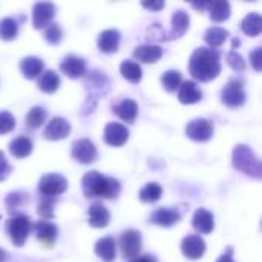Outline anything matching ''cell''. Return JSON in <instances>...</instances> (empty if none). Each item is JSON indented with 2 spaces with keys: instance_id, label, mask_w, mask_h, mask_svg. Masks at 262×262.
I'll use <instances>...</instances> for the list:
<instances>
[{
  "instance_id": "obj_39",
  "label": "cell",
  "mask_w": 262,
  "mask_h": 262,
  "mask_svg": "<svg viewBox=\"0 0 262 262\" xmlns=\"http://www.w3.org/2000/svg\"><path fill=\"white\" fill-rule=\"evenodd\" d=\"M226 60H227L229 66H230L233 71H236V72H243V71L246 69V61H244V58H243L236 51H230V52L226 55Z\"/></svg>"
},
{
  "instance_id": "obj_26",
  "label": "cell",
  "mask_w": 262,
  "mask_h": 262,
  "mask_svg": "<svg viewBox=\"0 0 262 262\" xmlns=\"http://www.w3.org/2000/svg\"><path fill=\"white\" fill-rule=\"evenodd\" d=\"M114 112H115L123 121L132 124V123L135 121L137 115H138V104H137L134 100L126 98V100H123L121 103H118L117 106H114Z\"/></svg>"
},
{
  "instance_id": "obj_37",
  "label": "cell",
  "mask_w": 262,
  "mask_h": 262,
  "mask_svg": "<svg viewBox=\"0 0 262 262\" xmlns=\"http://www.w3.org/2000/svg\"><path fill=\"white\" fill-rule=\"evenodd\" d=\"M61 38H63V31L58 23H51L45 29V40L49 45H58L61 41Z\"/></svg>"
},
{
  "instance_id": "obj_21",
  "label": "cell",
  "mask_w": 262,
  "mask_h": 262,
  "mask_svg": "<svg viewBox=\"0 0 262 262\" xmlns=\"http://www.w3.org/2000/svg\"><path fill=\"white\" fill-rule=\"evenodd\" d=\"M180 220H181V215L177 210L169 209V207H160L150 215V223L161 226V227H172L177 223H180Z\"/></svg>"
},
{
  "instance_id": "obj_27",
  "label": "cell",
  "mask_w": 262,
  "mask_h": 262,
  "mask_svg": "<svg viewBox=\"0 0 262 262\" xmlns=\"http://www.w3.org/2000/svg\"><path fill=\"white\" fill-rule=\"evenodd\" d=\"M120 72L123 75V78H126L127 81H130L132 84H138L143 78V69L137 61L132 60H124L120 66Z\"/></svg>"
},
{
  "instance_id": "obj_29",
  "label": "cell",
  "mask_w": 262,
  "mask_h": 262,
  "mask_svg": "<svg viewBox=\"0 0 262 262\" xmlns=\"http://www.w3.org/2000/svg\"><path fill=\"white\" fill-rule=\"evenodd\" d=\"M60 86V77L57 75L55 71L48 69L43 71L40 78H38V89L46 92V94H54Z\"/></svg>"
},
{
  "instance_id": "obj_1",
  "label": "cell",
  "mask_w": 262,
  "mask_h": 262,
  "mask_svg": "<svg viewBox=\"0 0 262 262\" xmlns=\"http://www.w3.org/2000/svg\"><path fill=\"white\" fill-rule=\"evenodd\" d=\"M221 52L213 48H198L189 60V71L198 81L207 83L215 80L221 72Z\"/></svg>"
},
{
  "instance_id": "obj_44",
  "label": "cell",
  "mask_w": 262,
  "mask_h": 262,
  "mask_svg": "<svg viewBox=\"0 0 262 262\" xmlns=\"http://www.w3.org/2000/svg\"><path fill=\"white\" fill-rule=\"evenodd\" d=\"M232 253H233V250H232V249H227V252H226L224 255H221L216 262H235L233 261V258H232Z\"/></svg>"
},
{
  "instance_id": "obj_6",
  "label": "cell",
  "mask_w": 262,
  "mask_h": 262,
  "mask_svg": "<svg viewBox=\"0 0 262 262\" xmlns=\"http://www.w3.org/2000/svg\"><path fill=\"white\" fill-rule=\"evenodd\" d=\"M66 189H68V181L63 175H58V173H48L41 177L38 183V190L43 196L55 198L64 193Z\"/></svg>"
},
{
  "instance_id": "obj_5",
  "label": "cell",
  "mask_w": 262,
  "mask_h": 262,
  "mask_svg": "<svg viewBox=\"0 0 262 262\" xmlns=\"http://www.w3.org/2000/svg\"><path fill=\"white\" fill-rule=\"evenodd\" d=\"M221 101L224 106L230 109L241 107L246 103V92L243 88V81L230 80L221 91Z\"/></svg>"
},
{
  "instance_id": "obj_15",
  "label": "cell",
  "mask_w": 262,
  "mask_h": 262,
  "mask_svg": "<svg viewBox=\"0 0 262 262\" xmlns=\"http://www.w3.org/2000/svg\"><path fill=\"white\" fill-rule=\"evenodd\" d=\"M60 71H61L66 77H69V78H72V80L80 78V77H83V75L86 74V61H84V58H81V57L68 55V57L60 63Z\"/></svg>"
},
{
  "instance_id": "obj_41",
  "label": "cell",
  "mask_w": 262,
  "mask_h": 262,
  "mask_svg": "<svg viewBox=\"0 0 262 262\" xmlns=\"http://www.w3.org/2000/svg\"><path fill=\"white\" fill-rule=\"evenodd\" d=\"M250 63H252V66H253V69H255L256 72H259V71L262 69V48L261 46L255 48V49L250 52Z\"/></svg>"
},
{
  "instance_id": "obj_25",
  "label": "cell",
  "mask_w": 262,
  "mask_h": 262,
  "mask_svg": "<svg viewBox=\"0 0 262 262\" xmlns=\"http://www.w3.org/2000/svg\"><path fill=\"white\" fill-rule=\"evenodd\" d=\"M209 15H210V20L215 21V23H221V21H226L229 17H230V12H232V8H230V3L226 2V0H216V2H209Z\"/></svg>"
},
{
  "instance_id": "obj_46",
  "label": "cell",
  "mask_w": 262,
  "mask_h": 262,
  "mask_svg": "<svg viewBox=\"0 0 262 262\" xmlns=\"http://www.w3.org/2000/svg\"><path fill=\"white\" fill-rule=\"evenodd\" d=\"M192 6L193 8H196V9H207V6H209V2H201V3H196V2H193L192 3Z\"/></svg>"
},
{
  "instance_id": "obj_36",
  "label": "cell",
  "mask_w": 262,
  "mask_h": 262,
  "mask_svg": "<svg viewBox=\"0 0 262 262\" xmlns=\"http://www.w3.org/2000/svg\"><path fill=\"white\" fill-rule=\"evenodd\" d=\"M57 203V198H51V196H41V200L38 201L37 206V213L43 218V220H51L54 216V206Z\"/></svg>"
},
{
  "instance_id": "obj_12",
  "label": "cell",
  "mask_w": 262,
  "mask_h": 262,
  "mask_svg": "<svg viewBox=\"0 0 262 262\" xmlns=\"http://www.w3.org/2000/svg\"><path fill=\"white\" fill-rule=\"evenodd\" d=\"M34 232H35L37 239L41 243V246H45L48 249L54 246V243H55V239L58 236L57 226L52 224V223H49V221H46V220L37 221L35 226H34Z\"/></svg>"
},
{
  "instance_id": "obj_11",
  "label": "cell",
  "mask_w": 262,
  "mask_h": 262,
  "mask_svg": "<svg viewBox=\"0 0 262 262\" xmlns=\"http://www.w3.org/2000/svg\"><path fill=\"white\" fill-rule=\"evenodd\" d=\"M181 252L187 259L192 261L201 259L203 255L206 253V241L198 235L186 236L181 243Z\"/></svg>"
},
{
  "instance_id": "obj_47",
  "label": "cell",
  "mask_w": 262,
  "mask_h": 262,
  "mask_svg": "<svg viewBox=\"0 0 262 262\" xmlns=\"http://www.w3.org/2000/svg\"><path fill=\"white\" fill-rule=\"evenodd\" d=\"M6 261V253L0 249V262H5Z\"/></svg>"
},
{
  "instance_id": "obj_35",
  "label": "cell",
  "mask_w": 262,
  "mask_h": 262,
  "mask_svg": "<svg viewBox=\"0 0 262 262\" xmlns=\"http://www.w3.org/2000/svg\"><path fill=\"white\" fill-rule=\"evenodd\" d=\"M46 120V111L40 106L32 107L28 114H26V126L29 129H38Z\"/></svg>"
},
{
  "instance_id": "obj_31",
  "label": "cell",
  "mask_w": 262,
  "mask_h": 262,
  "mask_svg": "<svg viewBox=\"0 0 262 262\" xmlns=\"http://www.w3.org/2000/svg\"><path fill=\"white\" fill-rule=\"evenodd\" d=\"M229 31L227 29H224V28H220V26H212V28H209L207 31H206V34H204V40H206V43L210 46V48H218V46H221L227 38H229Z\"/></svg>"
},
{
  "instance_id": "obj_18",
  "label": "cell",
  "mask_w": 262,
  "mask_h": 262,
  "mask_svg": "<svg viewBox=\"0 0 262 262\" xmlns=\"http://www.w3.org/2000/svg\"><path fill=\"white\" fill-rule=\"evenodd\" d=\"M189 23H190V18L187 15L186 11L183 9H178L173 12L172 15V28H170V32L164 37V40H173V38H180L186 34V31L189 29Z\"/></svg>"
},
{
  "instance_id": "obj_30",
  "label": "cell",
  "mask_w": 262,
  "mask_h": 262,
  "mask_svg": "<svg viewBox=\"0 0 262 262\" xmlns=\"http://www.w3.org/2000/svg\"><path fill=\"white\" fill-rule=\"evenodd\" d=\"M9 152L15 158H26L32 152V141L26 137H17L9 143Z\"/></svg>"
},
{
  "instance_id": "obj_16",
  "label": "cell",
  "mask_w": 262,
  "mask_h": 262,
  "mask_svg": "<svg viewBox=\"0 0 262 262\" xmlns=\"http://www.w3.org/2000/svg\"><path fill=\"white\" fill-rule=\"evenodd\" d=\"M132 57L140 63H157L163 57V48L158 45H138L134 49Z\"/></svg>"
},
{
  "instance_id": "obj_7",
  "label": "cell",
  "mask_w": 262,
  "mask_h": 262,
  "mask_svg": "<svg viewBox=\"0 0 262 262\" xmlns=\"http://www.w3.org/2000/svg\"><path fill=\"white\" fill-rule=\"evenodd\" d=\"M141 244H143L141 233L138 230H134V229L124 230L120 238V249H121L124 259H135L137 256H140Z\"/></svg>"
},
{
  "instance_id": "obj_13",
  "label": "cell",
  "mask_w": 262,
  "mask_h": 262,
  "mask_svg": "<svg viewBox=\"0 0 262 262\" xmlns=\"http://www.w3.org/2000/svg\"><path fill=\"white\" fill-rule=\"evenodd\" d=\"M69 132H71V124L68 123V120H64L61 117H55L46 124L43 135L46 140L58 141V140L66 138L69 135Z\"/></svg>"
},
{
  "instance_id": "obj_43",
  "label": "cell",
  "mask_w": 262,
  "mask_h": 262,
  "mask_svg": "<svg viewBox=\"0 0 262 262\" xmlns=\"http://www.w3.org/2000/svg\"><path fill=\"white\" fill-rule=\"evenodd\" d=\"M143 6L150 11H160L161 8H164V2H143Z\"/></svg>"
},
{
  "instance_id": "obj_34",
  "label": "cell",
  "mask_w": 262,
  "mask_h": 262,
  "mask_svg": "<svg viewBox=\"0 0 262 262\" xmlns=\"http://www.w3.org/2000/svg\"><path fill=\"white\" fill-rule=\"evenodd\" d=\"M163 195V189L157 183H149L146 184L141 192H140V200L143 203H157Z\"/></svg>"
},
{
  "instance_id": "obj_40",
  "label": "cell",
  "mask_w": 262,
  "mask_h": 262,
  "mask_svg": "<svg viewBox=\"0 0 262 262\" xmlns=\"http://www.w3.org/2000/svg\"><path fill=\"white\" fill-rule=\"evenodd\" d=\"M15 127V118L11 112L2 111L0 112V134H8Z\"/></svg>"
},
{
  "instance_id": "obj_20",
  "label": "cell",
  "mask_w": 262,
  "mask_h": 262,
  "mask_svg": "<svg viewBox=\"0 0 262 262\" xmlns=\"http://www.w3.org/2000/svg\"><path fill=\"white\" fill-rule=\"evenodd\" d=\"M192 226L193 229L201 233V235H209L213 232L215 229V221H213V215L207 210V209H198L192 218Z\"/></svg>"
},
{
  "instance_id": "obj_32",
  "label": "cell",
  "mask_w": 262,
  "mask_h": 262,
  "mask_svg": "<svg viewBox=\"0 0 262 262\" xmlns=\"http://www.w3.org/2000/svg\"><path fill=\"white\" fill-rule=\"evenodd\" d=\"M18 34V23L11 18V17H5L0 20V38L5 41H11L17 37Z\"/></svg>"
},
{
  "instance_id": "obj_14",
  "label": "cell",
  "mask_w": 262,
  "mask_h": 262,
  "mask_svg": "<svg viewBox=\"0 0 262 262\" xmlns=\"http://www.w3.org/2000/svg\"><path fill=\"white\" fill-rule=\"evenodd\" d=\"M129 140V130L120 123H109L104 127V141L112 147H121Z\"/></svg>"
},
{
  "instance_id": "obj_38",
  "label": "cell",
  "mask_w": 262,
  "mask_h": 262,
  "mask_svg": "<svg viewBox=\"0 0 262 262\" xmlns=\"http://www.w3.org/2000/svg\"><path fill=\"white\" fill-rule=\"evenodd\" d=\"M25 200H26V195L21 193V192H12L6 196L5 203L8 206V212L9 213H15V209H20L23 204H25Z\"/></svg>"
},
{
  "instance_id": "obj_17",
  "label": "cell",
  "mask_w": 262,
  "mask_h": 262,
  "mask_svg": "<svg viewBox=\"0 0 262 262\" xmlns=\"http://www.w3.org/2000/svg\"><path fill=\"white\" fill-rule=\"evenodd\" d=\"M88 215H89V226L94 227V229H103L109 224L111 221V215H109V210L106 209L104 204L101 203H94L91 204L89 210H88Z\"/></svg>"
},
{
  "instance_id": "obj_2",
  "label": "cell",
  "mask_w": 262,
  "mask_h": 262,
  "mask_svg": "<svg viewBox=\"0 0 262 262\" xmlns=\"http://www.w3.org/2000/svg\"><path fill=\"white\" fill-rule=\"evenodd\" d=\"M81 186H83V193L86 198L112 200V198H117L121 192V184L118 180L101 175L97 170L88 172L81 180Z\"/></svg>"
},
{
  "instance_id": "obj_24",
  "label": "cell",
  "mask_w": 262,
  "mask_h": 262,
  "mask_svg": "<svg viewBox=\"0 0 262 262\" xmlns=\"http://www.w3.org/2000/svg\"><path fill=\"white\" fill-rule=\"evenodd\" d=\"M115 239L114 238H101L97 241L94 252L98 258H101L104 262H114L115 261V255H117V247H115Z\"/></svg>"
},
{
  "instance_id": "obj_42",
  "label": "cell",
  "mask_w": 262,
  "mask_h": 262,
  "mask_svg": "<svg viewBox=\"0 0 262 262\" xmlns=\"http://www.w3.org/2000/svg\"><path fill=\"white\" fill-rule=\"evenodd\" d=\"M11 172H12V167L9 166V163H8V160H6L5 154L0 150V181H5V180L9 177Z\"/></svg>"
},
{
  "instance_id": "obj_19",
  "label": "cell",
  "mask_w": 262,
  "mask_h": 262,
  "mask_svg": "<svg viewBox=\"0 0 262 262\" xmlns=\"http://www.w3.org/2000/svg\"><path fill=\"white\" fill-rule=\"evenodd\" d=\"M121 41V34L117 29H106L98 35V49L104 54H112L118 51Z\"/></svg>"
},
{
  "instance_id": "obj_3",
  "label": "cell",
  "mask_w": 262,
  "mask_h": 262,
  "mask_svg": "<svg viewBox=\"0 0 262 262\" xmlns=\"http://www.w3.org/2000/svg\"><path fill=\"white\" fill-rule=\"evenodd\" d=\"M233 167L244 175L253 177L256 180H261L262 177V164L261 160L256 157V154L246 144H239L233 150L232 157Z\"/></svg>"
},
{
  "instance_id": "obj_33",
  "label": "cell",
  "mask_w": 262,
  "mask_h": 262,
  "mask_svg": "<svg viewBox=\"0 0 262 262\" xmlns=\"http://www.w3.org/2000/svg\"><path fill=\"white\" fill-rule=\"evenodd\" d=\"M161 83H163V88H164L167 92H175V91L180 88V84L183 83L181 72H180V71H175V69L166 71V72L161 75Z\"/></svg>"
},
{
  "instance_id": "obj_28",
  "label": "cell",
  "mask_w": 262,
  "mask_h": 262,
  "mask_svg": "<svg viewBox=\"0 0 262 262\" xmlns=\"http://www.w3.org/2000/svg\"><path fill=\"white\" fill-rule=\"evenodd\" d=\"M241 31L250 37L259 35L262 31V17L258 12H250L247 14L243 21H241Z\"/></svg>"
},
{
  "instance_id": "obj_45",
  "label": "cell",
  "mask_w": 262,
  "mask_h": 262,
  "mask_svg": "<svg viewBox=\"0 0 262 262\" xmlns=\"http://www.w3.org/2000/svg\"><path fill=\"white\" fill-rule=\"evenodd\" d=\"M132 262H157V258L152 255H143V256H137Z\"/></svg>"
},
{
  "instance_id": "obj_10",
  "label": "cell",
  "mask_w": 262,
  "mask_h": 262,
  "mask_svg": "<svg viewBox=\"0 0 262 262\" xmlns=\"http://www.w3.org/2000/svg\"><path fill=\"white\" fill-rule=\"evenodd\" d=\"M55 5L49 3V2H38L34 5L32 8V25L35 29H41L46 28L48 25H51L54 15H55Z\"/></svg>"
},
{
  "instance_id": "obj_22",
  "label": "cell",
  "mask_w": 262,
  "mask_h": 262,
  "mask_svg": "<svg viewBox=\"0 0 262 262\" xmlns=\"http://www.w3.org/2000/svg\"><path fill=\"white\" fill-rule=\"evenodd\" d=\"M203 98V92L195 81H183L178 88V100L183 104H195Z\"/></svg>"
},
{
  "instance_id": "obj_23",
  "label": "cell",
  "mask_w": 262,
  "mask_h": 262,
  "mask_svg": "<svg viewBox=\"0 0 262 262\" xmlns=\"http://www.w3.org/2000/svg\"><path fill=\"white\" fill-rule=\"evenodd\" d=\"M43 60H40L38 57H34V55H29V57H25L20 63V69H21V74L25 78L28 80H34L37 77L41 75L43 72Z\"/></svg>"
},
{
  "instance_id": "obj_9",
  "label": "cell",
  "mask_w": 262,
  "mask_h": 262,
  "mask_svg": "<svg viewBox=\"0 0 262 262\" xmlns=\"http://www.w3.org/2000/svg\"><path fill=\"white\" fill-rule=\"evenodd\" d=\"M186 135L198 143H206L213 137V124L206 118H195L186 127Z\"/></svg>"
},
{
  "instance_id": "obj_8",
  "label": "cell",
  "mask_w": 262,
  "mask_h": 262,
  "mask_svg": "<svg viewBox=\"0 0 262 262\" xmlns=\"http://www.w3.org/2000/svg\"><path fill=\"white\" fill-rule=\"evenodd\" d=\"M71 155L75 161H78L81 164H91V163L97 161V158H98L95 144L88 138L74 141L71 146Z\"/></svg>"
},
{
  "instance_id": "obj_4",
  "label": "cell",
  "mask_w": 262,
  "mask_h": 262,
  "mask_svg": "<svg viewBox=\"0 0 262 262\" xmlns=\"http://www.w3.org/2000/svg\"><path fill=\"white\" fill-rule=\"evenodd\" d=\"M31 220L26 215H15L14 218L6 221V232L14 246L21 247L31 232Z\"/></svg>"
}]
</instances>
